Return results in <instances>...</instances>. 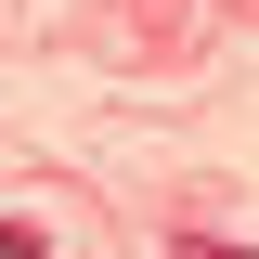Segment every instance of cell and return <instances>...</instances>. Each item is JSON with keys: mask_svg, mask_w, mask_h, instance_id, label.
I'll return each instance as SVG.
<instances>
[{"mask_svg": "<svg viewBox=\"0 0 259 259\" xmlns=\"http://www.w3.org/2000/svg\"><path fill=\"white\" fill-rule=\"evenodd\" d=\"M0 259H39V221H0Z\"/></svg>", "mask_w": 259, "mask_h": 259, "instance_id": "6da1fadb", "label": "cell"}, {"mask_svg": "<svg viewBox=\"0 0 259 259\" xmlns=\"http://www.w3.org/2000/svg\"><path fill=\"white\" fill-rule=\"evenodd\" d=\"M182 259H246V246H182Z\"/></svg>", "mask_w": 259, "mask_h": 259, "instance_id": "7a4b0ae2", "label": "cell"}]
</instances>
